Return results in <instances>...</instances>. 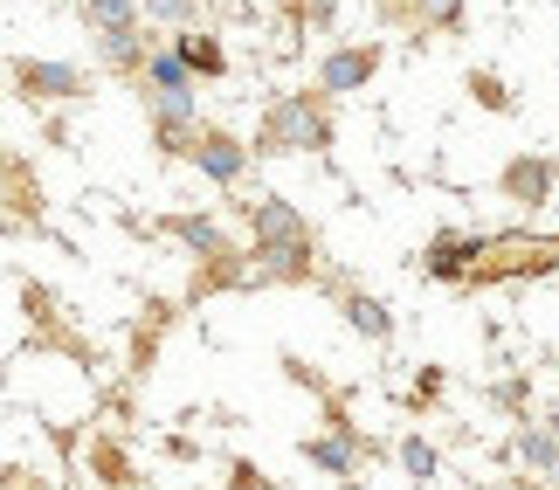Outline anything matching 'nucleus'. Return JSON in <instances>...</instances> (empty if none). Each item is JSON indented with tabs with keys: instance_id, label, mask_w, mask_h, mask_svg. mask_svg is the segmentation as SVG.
Masks as SVG:
<instances>
[{
	"instance_id": "8",
	"label": "nucleus",
	"mask_w": 559,
	"mask_h": 490,
	"mask_svg": "<svg viewBox=\"0 0 559 490\" xmlns=\"http://www.w3.org/2000/svg\"><path fill=\"white\" fill-rule=\"evenodd\" d=\"M174 56L187 62V76H222L228 70V56H222V41H214V35H180Z\"/></svg>"
},
{
	"instance_id": "6",
	"label": "nucleus",
	"mask_w": 559,
	"mask_h": 490,
	"mask_svg": "<svg viewBox=\"0 0 559 490\" xmlns=\"http://www.w3.org/2000/svg\"><path fill=\"white\" fill-rule=\"evenodd\" d=\"M477 255H484V236H436V249H428V276H463Z\"/></svg>"
},
{
	"instance_id": "12",
	"label": "nucleus",
	"mask_w": 559,
	"mask_h": 490,
	"mask_svg": "<svg viewBox=\"0 0 559 490\" xmlns=\"http://www.w3.org/2000/svg\"><path fill=\"white\" fill-rule=\"evenodd\" d=\"M305 463H311V470H325V477H353V435H338V442H305Z\"/></svg>"
},
{
	"instance_id": "3",
	"label": "nucleus",
	"mask_w": 559,
	"mask_h": 490,
	"mask_svg": "<svg viewBox=\"0 0 559 490\" xmlns=\"http://www.w3.org/2000/svg\"><path fill=\"white\" fill-rule=\"evenodd\" d=\"M14 83L28 97H76L83 91V70H76V62H49V56H21L14 62Z\"/></svg>"
},
{
	"instance_id": "11",
	"label": "nucleus",
	"mask_w": 559,
	"mask_h": 490,
	"mask_svg": "<svg viewBox=\"0 0 559 490\" xmlns=\"http://www.w3.org/2000/svg\"><path fill=\"white\" fill-rule=\"evenodd\" d=\"M166 228H174V236H180L193 255H222V228H214L207 215H174Z\"/></svg>"
},
{
	"instance_id": "9",
	"label": "nucleus",
	"mask_w": 559,
	"mask_h": 490,
	"mask_svg": "<svg viewBox=\"0 0 559 490\" xmlns=\"http://www.w3.org/2000/svg\"><path fill=\"white\" fill-rule=\"evenodd\" d=\"M83 21L97 35H118V28H139V0H83Z\"/></svg>"
},
{
	"instance_id": "14",
	"label": "nucleus",
	"mask_w": 559,
	"mask_h": 490,
	"mask_svg": "<svg viewBox=\"0 0 559 490\" xmlns=\"http://www.w3.org/2000/svg\"><path fill=\"white\" fill-rule=\"evenodd\" d=\"M346 318H353V325L367 332V338H386V332H394V318H386L380 297H346Z\"/></svg>"
},
{
	"instance_id": "18",
	"label": "nucleus",
	"mask_w": 559,
	"mask_h": 490,
	"mask_svg": "<svg viewBox=\"0 0 559 490\" xmlns=\"http://www.w3.org/2000/svg\"><path fill=\"white\" fill-rule=\"evenodd\" d=\"M469 91H477V97L490 104V111H511V91H504L498 76H477V83H469Z\"/></svg>"
},
{
	"instance_id": "4",
	"label": "nucleus",
	"mask_w": 559,
	"mask_h": 490,
	"mask_svg": "<svg viewBox=\"0 0 559 490\" xmlns=\"http://www.w3.org/2000/svg\"><path fill=\"white\" fill-rule=\"evenodd\" d=\"M187 153H193V166H201V174H207L214 187H235V180H242V166H249V145H242V139H228V132L193 139Z\"/></svg>"
},
{
	"instance_id": "10",
	"label": "nucleus",
	"mask_w": 559,
	"mask_h": 490,
	"mask_svg": "<svg viewBox=\"0 0 559 490\" xmlns=\"http://www.w3.org/2000/svg\"><path fill=\"white\" fill-rule=\"evenodd\" d=\"M97 56L111 62V70H139L145 62V35L139 28H118V35H97Z\"/></svg>"
},
{
	"instance_id": "15",
	"label": "nucleus",
	"mask_w": 559,
	"mask_h": 490,
	"mask_svg": "<svg viewBox=\"0 0 559 490\" xmlns=\"http://www.w3.org/2000/svg\"><path fill=\"white\" fill-rule=\"evenodd\" d=\"M519 463H532V470H552V463H559V435H552V429H525V435H519Z\"/></svg>"
},
{
	"instance_id": "13",
	"label": "nucleus",
	"mask_w": 559,
	"mask_h": 490,
	"mask_svg": "<svg viewBox=\"0 0 559 490\" xmlns=\"http://www.w3.org/2000/svg\"><path fill=\"white\" fill-rule=\"evenodd\" d=\"M145 70V83H153V91H193V76H187V62L174 56V49H159V56H145L139 62Z\"/></svg>"
},
{
	"instance_id": "5",
	"label": "nucleus",
	"mask_w": 559,
	"mask_h": 490,
	"mask_svg": "<svg viewBox=\"0 0 559 490\" xmlns=\"http://www.w3.org/2000/svg\"><path fill=\"white\" fill-rule=\"evenodd\" d=\"M249 228H255V249H276V242H311L305 215L290 201H249Z\"/></svg>"
},
{
	"instance_id": "20",
	"label": "nucleus",
	"mask_w": 559,
	"mask_h": 490,
	"mask_svg": "<svg viewBox=\"0 0 559 490\" xmlns=\"http://www.w3.org/2000/svg\"><path fill=\"white\" fill-rule=\"evenodd\" d=\"M338 490H367V483H353V477H338Z\"/></svg>"
},
{
	"instance_id": "17",
	"label": "nucleus",
	"mask_w": 559,
	"mask_h": 490,
	"mask_svg": "<svg viewBox=\"0 0 559 490\" xmlns=\"http://www.w3.org/2000/svg\"><path fill=\"white\" fill-rule=\"evenodd\" d=\"M415 14L428 28H463V0H415Z\"/></svg>"
},
{
	"instance_id": "1",
	"label": "nucleus",
	"mask_w": 559,
	"mask_h": 490,
	"mask_svg": "<svg viewBox=\"0 0 559 490\" xmlns=\"http://www.w3.org/2000/svg\"><path fill=\"white\" fill-rule=\"evenodd\" d=\"M332 124L311 111V97H284L263 124V153H325Z\"/></svg>"
},
{
	"instance_id": "19",
	"label": "nucleus",
	"mask_w": 559,
	"mask_h": 490,
	"mask_svg": "<svg viewBox=\"0 0 559 490\" xmlns=\"http://www.w3.org/2000/svg\"><path fill=\"white\" fill-rule=\"evenodd\" d=\"M145 14H159V21H187V0H145Z\"/></svg>"
},
{
	"instance_id": "16",
	"label": "nucleus",
	"mask_w": 559,
	"mask_h": 490,
	"mask_svg": "<svg viewBox=\"0 0 559 490\" xmlns=\"http://www.w3.org/2000/svg\"><path fill=\"white\" fill-rule=\"evenodd\" d=\"M401 470H407V477H415V483H428V477H436V470H442V463H436V450H428V442H421V435H407V442H401Z\"/></svg>"
},
{
	"instance_id": "2",
	"label": "nucleus",
	"mask_w": 559,
	"mask_h": 490,
	"mask_svg": "<svg viewBox=\"0 0 559 490\" xmlns=\"http://www.w3.org/2000/svg\"><path fill=\"white\" fill-rule=\"evenodd\" d=\"M373 70H380V49H373V41H367V49H332L325 70H318V91H325V97H353V91H367Z\"/></svg>"
},
{
	"instance_id": "7",
	"label": "nucleus",
	"mask_w": 559,
	"mask_h": 490,
	"mask_svg": "<svg viewBox=\"0 0 559 490\" xmlns=\"http://www.w3.org/2000/svg\"><path fill=\"white\" fill-rule=\"evenodd\" d=\"M552 180H559V166H546V159H519V166L504 174L511 201H525V207H539V201L552 194Z\"/></svg>"
}]
</instances>
